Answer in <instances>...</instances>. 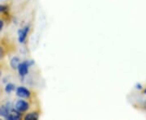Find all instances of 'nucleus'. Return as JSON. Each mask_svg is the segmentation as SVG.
Returning <instances> with one entry per match:
<instances>
[{"mask_svg":"<svg viewBox=\"0 0 146 120\" xmlns=\"http://www.w3.org/2000/svg\"><path fill=\"white\" fill-rule=\"evenodd\" d=\"M33 64H34V62L32 61V60H29V61H25L23 63H20L19 67L17 68L18 72H19V74L21 76H25L29 73V67L32 66Z\"/></svg>","mask_w":146,"mask_h":120,"instance_id":"f257e3e1","label":"nucleus"},{"mask_svg":"<svg viewBox=\"0 0 146 120\" xmlns=\"http://www.w3.org/2000/svg\"><path fill=\"white\" fill-rule=\"evenodd\" d=\"M29 104L27 101H24V100H19V101H17V102L15 105V109L17 111L21 112V113L27 111V110H29Z\"/></svg>","mask_w":146,"mask_h":120,"instance_id":"f03ea898","label":"nucleus"},{"mask_svg":"<svg viewBox=\"0 0 146 120\" xmlns=\"http://www.w3.org/2000/svg\"><path fill=\"white\" fill-rule=\"evenodd\" d=\"M16 96L21 97V98H29L30 96H31V93L30 91L26 88L21 86V87H18L16 89Z\"/></svg>","mask_w":146,"mask_h":120,"instance_id":"7ed1b4c3","label":"nucleus"},{"mask_svg":"<svg viewBox=\"0 0 146 120\" xmlns=\"http://www.w3.org/2000/svg\"><path fill=\"white\" fill-rule=\"evenodd\" d=\"M14 110L13 105L11 103H7V105H3L2 106H0V116L3 117V118H7L8 115L10 114L11 110Z\"/></svg>","mask_w":146,"mask_h":120,"instance_id":"20e7f679","label":"nucleus"},{"mask_svg":"<svg viewBox=\"0 0 146 120\" xmlns=\"http://www.w3.org/2000/svg\"><path fill=\"white\" fill-rule=\"evenodd\" d=\"M29 31V26H25V28H23L22 29L19 30V32H18V37H19V42L21 43H24L25 42Z\"/></svg>","mask_w":146,"mask_h":120,"instance_id":"39448f33","label":"nucleus"},{"mask_svg":"<svg viewBox=\"0 0 146 120\" xmlns=\"http://www.w3.org/2000/svg\"><path fill=\"white\" fill-rule=\"evenodd\" d=\"M21 119V112L17 111V110L15 109V110H11L10 112V114L8 115V116L6 118V119L8 120H19Z\"/></svg>","mask_w":146,"mask_h":120,"instance_id":"423d86ee","label":"nucleus"},{"mask_svg":"<svg viewBox=\"0 0 146 120\" xmlns=\"http://www.w3.org/2000/svg\"><path fill=\"white\" fill-rule=\"evenodd\" d=\"M20 63H21V60H20L19 58L16 57V56L13 57L11 59L10 65L12 69H17L18 67H19V65H20Z\"/></svg>","mask_w":146,"mask_h":120,"instance_id":"0eeeda50","label":"nucleus"},{"mask_svg":"<svg viewBox=\"0 0 146 120\" xmlns=\"http://www.w3.org/2000/svg\"><path fill=\"white\" fill-rule=\"evenodd\" d=\"M39 119V115L36 112H31L25 115V120H37Z\"/></svg>","mask_w":146,"mask_h":120,"instance_id":"6e6552de","label":"nucleus"},{"mask_svg":"<svg viewBox=\"0 0 146 120\" xmlns=\"http://www.w3.org/2000/svg\"><path fill=\"white\" fill-rule=\"evenodd\" d=\"M15 89H16L15 84H13L11 83H8L6 85L5 91L7 93H11V92H13L15 90Z\"/></svg>","mask_w":146,"mask_h":120,"instance_id":"1a4fd4ad","label":"nucleus"},{"mask_svg":"<svg viewBox=\"0 0 146 120\" xmlns=\"http://www.w3.org/2000/svg\"><path fill=\"white\" fill-rule=\"evenodd\" d=\"M6 10H7V6L0 5V13L5 11Z\"/></svg>","mask_w":146,"mask_h":120,"instance_id":"9d476101","label":"nucleus"},{"mask_svg":"<svg viewBox=\"0 0 146 120\" xmlns=\"http://www.w3.org/2000/svg\"><path fill=\"white\" fill-rule=\"evenodd\" d=\"M3 55H4V50H3V48L0 46V59L3 57Z\"/></svg>","mask_w":146,"mask_h":120,"instance_id":"9b49d317","label":"nucleus"},{"mask_svg":"<svg viewBox=\"0 0 146 120\" xmlns=\"http://www.w3.org/2000/svg\"><path fill=\"white\" fill-rule=\"evenodd\" d=\"M3 25H4L3 21H2V20H0V32L2 31V29H3Z\"/></svg>","mask_w":146,"mask_h":120,"instance_id":"f8f14e48","label":"nucleus"},{"mask_svg":"<svg viewBox=\"0 0 146 120\" xmlns=\"http://www.w3.org/2000/svg\"><path fill=\"white\" fill-rule=\"evenodd\" d=\"M145 93L146 94V89H145Z\"/></svg>","mask_w":146,"mask_h":120,"instance_id":"ddd939ff","label":"nucleus"}]
</instances>
